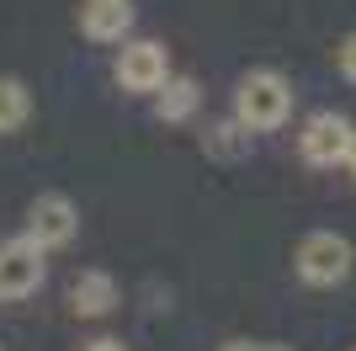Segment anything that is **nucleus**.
I'll use <instances>...</instances> for the list:
<instances>
[{
	"label": "nucleus",
	"instance_id": "f257e3e1",
	"mask_svg": "<svg viewBox=\"0 0 356 351\" xmlns=\"http://www.w3.org/2000/svg\"><path fill=\"white\" fill-rule=\"evenodd\" d=\"M293 112V86L282 70H250L234 86V123L245 133H271Z\"/></svg>",
	"mask_w": 356,
	"mask_h": 351
},
{
	"label": "nucleus",
	"instance_id": "f03ea898",
	"mask_svg": "<svg viewBox=\"0 0 356 351\" xmlns=\"http://www.w3.org/2000/svg\"><path fill=\"white\" fill-rule=\"evenodd\" d=\"M351 266H356V245L335 229L303 234L298 250H293V272H298V282H309V288H341V282L351 277Z\"/></svg>",
	"mask_w": 356,
	"mask_h": 351
},
{
	"label": "nucleus",
	"instance_id": "7ed1b4c3",
	"mask_svg": "<svg viewBox=\"0 0 356 351\" xmlns=\"http://www.w3.org/2000/svg\"><path fill=\"white\" fill-rule=\"evenodd\" d=\"M351 144H356V123L346 112H314L303 117V133H298V155L319 171H335V165L351 160Z\"/></svg>",
	"mask_w": 356,
	"mask_h": 351
},
{
	"label": "nucleus",
	"instance_id": "20e7f679",
	"mask_svg": "<svg viewBox=\"0 0 356 351\" xmlns=\"http://www.w3.org/2000/svg\"><path fill=\"white\" fill-rule=\"evenodd\" d=\"M48 282V250L27 234L0 245V304H22Z\"/></svg>",
	"mask_w": 356,
	"mask_h": 351
},
{
	"label": "nucleus",
	"instance_id": "39448f33",
	"mask_svg": "<svg viewBox=\"0 0 356 351\" xmlns=\"http://www.w3.org/2000/svg\"><path fill=\"white\" fill-rule=\"evenodd\" d=\"M112 75H118V86L134 91V96H160V91L170 86V54H165V43H154V38L122 43Z\"/></svg>",
	"mask_w": 356,
	"mask_h": 351
},
{
	"label": "nucleus",
	"instance_id": "423d86ee",
	"mask_svg": "<svg viewBox=\"0 0 356 351\" xmlns=\"http://www.w3.org/2000/svg\"><path fill=\"white\" fill-rule=\"evenodd\" d=\"M27 240H38L43 250H59V245H70L74 234H80V208L64 197V192H38L32 197V208H27Z\"/></svg>",
	"mask_w": 356,
	"mask_h": 351
},
{
	"label": "nucleus",
	"instance_id": "0eeeda50",
	"mask_svg": "<svg viewBox=\"0 0 356 351\" xmlns=\"http://www.w3.org/2000/svg\"><path fill=\"white\" fill-rule=\"evenodd\" d=\"M118 309V277L102 272V266H90L80 277L70 282V314L74 320H106Z\"/></svg>",
	"mask_w": 356,
	"mask_h": 351
},
{
	"label": "nucleus",
	"instance_id": "6e6552de",
	"mask_svg": "<svg viewBox=\"0 0 356 351\" xmlns=\"http://www.w3.org/2000/svg\"><path fill=\"white\" fill-rule=\"evenodd\" d=\"M80 32L90 43H122L134 32V0H86L80 6Z\"/></svg>",
	"mask_w": 356,
	"mask_h": 351
},
{
	"label": "nucleus",
	"instance_id": "1a4fd4ad",
	"mask_svg": "<svg viewBox=\"0 0 356 351\" xmlns=\"http://www.w3.org/2000/svg\"><path fill=\"white\" fill-rule=\"evenodd\" d=\"M197 107H202V86L192 75H170V86L154 96V117L160 123H192Z\"/></svg>",
	"mask_w": 356,
	"mask_h": 351
},
{
	"label": "nucleus",
	"instance_id": "9d476101",
	"mask_svg": "<svg viewBox=\"0 0 356 351\" xmlns=\"http://www.w3.org/2000/svg\"><path fill=\"white\" fill-rule=\"evenodd\" d=\"M32 117V91L22 75H0V133H16Z\"/></svg>",
	"mask_w": 356,
	"mask_h": 351
},
{
	"label": "nucleus",
	"instance_id": "9b49d317",
	"mask_svg": "<svg viewBox=\"0 0 356 351\" xmlns=\"http://www.w3.org/2000/svg\"><path fill=\"white\" fill-rule=\"evenodd\" d=\"M335 70L356 86V32H346V38H341V48H335Z\"/></svg>",
	"mask_w": 356,
	"mask_h": 351
},
{
	"label": "nucleus",
	"instance_id": "f8f14e48",
	"mask_svg": "<svg viewBox=\"0 0 356 351\" xmlns=\"http://www.w3.org/2000/svg\"><path fill=\"white\" fill-rule=\"evenodd\" d=\"M218 351H293V346H282V341H223Z\"/></svg>",
	"mask_w": 356,
	"mask_h": 351
},
{
	"label": "nucleus",
	"instance_id": "ddd939ff",
	"mask_svg": "<svg viewBox=\"0 0 356 351\" xmlns=\"http://www.w3.org/2000/svg\"><path fill=\"white\" fill-rule=\"evenodd\" d=\"M80 351H128V346H122L118 336H96V341H86Z\"/></svg>",
	"mask_w": 356,
	"mask_h": 351
},
{
	"label": "nucleus",
	"instance_id": "4468645a",
	"mask_svg": "<svg viewBox=\"0 0 356 351\" xmlns=\"http://www.w3.org/2000/svg\"><path fill=\"white\" fill-rule=\"evenodd\" d=\"M346 171H351V176H356V144H351V160H346Z\"/></svg>",
	"mask_w": 356,
	"mask_h": 351
}]
</instances>
